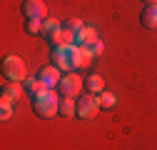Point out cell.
I'll return each mask as SVG.
<instances>
[{"label":"cell","instance_id":"6","mask_svg":"<svg viewBox=\"0 0 157 150\" xmlns=\"http://www.w3.org/2000/svg\"><path fill=\"white\" fill-rule=\"evenodd\" d=\"M37 78H40L48 88H57V83H60L63 75H60V70H57L55 65H45V68L37 70Z\"/></svg>","mask_w":157,"mask_h":150},{"label":"cell","instance_id":"2","mask_svg":"<svg viewBox=\"0 0 157 150\" xmlns=\"http://www.w3.org/2000/svg\"><path fill=\"white\" fill-rule=\"evenodd\" d=\"M3 78L10 80V83H25L28 73H25L23 58H17V55H8V58L3 60Z\"/></svg>","mask_w":157,"mask_h":150},{"label":"cell","instance_id":"8","mask_svg":"<svg viewBox=\"0 0 157 150\" xmlns=\"http://www.w3.org/2000/svg\"><path fill=\"white\" fill-rule=\"evenodd\" d=\"M140 23H142V28H147V30H155V28H157V3L145 5V10L140 13Z\"/></svg>","mask_w":157,"mask_h":150},{"label":"cell","instance_id":"16","mask_svg":"<svg viewBox=\"0 0 157 150\" xmlns=\"http://www.w3.org/2000/svg\"><path fill=\"white\" fill-rule=\"evenodd\" d=\"M0 112H3L0 118L8 120V118L13 115V103H10V100H5V98H0Z\"/></svg>","mask_w":157,"mask_h":150},{"label":"cell","instance_id":"5","mask_svg":"<svg viewBox=\"0 0 157 150\" xmlns=\"http://www.w3.org/2000/svg\"><path fill=\"white\" fill-rule=\"evenodd\" d=\"M23 15L25 20H45L48 18V8L43 0H23Z\"/></svg>","mask_w":157,"mask_h":150},{"label":"cell","instance_id":"13","mask_svg":"<svg viewBox=\"0 0 157 150\" xmlns=\"http://www.w3.org/2000/svg\"><path fill=\"white\" fill-rule=\"evenodd\" d=\"M85 85H87V90L92 93V95H100V93L105 90V80H102V75H87Z\"/></svg>","mask_w":157,"mask_h":150},{"label":"cell","instance_id":"10","mask_svg":"<svg viewBox=\"0 0 157 150\" xmlns=\"http://www.w3.org/2000/svg\"><path fill=\"white\" fill-rule=\"evenodd\" d=\"M20 95H23V85H20V83H10V80H5V85H3V98L10 100V103H15Z\"/></svg>","mask_w":157,"mask_h":150},{"label":"cell","instance_id":"4","mask_svg":"<svg viewBox=\"0 0 157 150\" xmlns=\"http://www.w3.org/2000/svg\"><path fill=\"white\" fill-rule=\"evenodd\" d=\"M80 90H82V78L77 73L63 75L60 83H57V95H63V98H75Z\"/></svg>","mask_w":157,"mask_h":150},{"label":"cell","instance_id":"19","mask_svg":"<svg viewBox=\"0 0 157 150\" xmlns=\"http://www.w3.org/2000/svg\"><path fill=\"white\" fill-rule=\"evenodd\" d=\"M142 3H145V5H152V3H157V0H142Z\"/></svg>","mask_w":157,"mask_h":150},{"label":"cell","instance_id":"3","mask_svg":"<svg viewBox=\"0 0 157 150\" xmlns=\"http://www.w3.org/2000/svg\"><path fill=\"white\" fill-rule=\"evenodd\" d=\"M100 98H97V95H92V93H90V95H80V98H77V118H80V120H92L95 115H97V112H100Z\"/></svg>","mask_w":157,"mask_h":150},{"label":"cell","instance_id":"9","mask_svg":"<svg viewBox=\"0 0 157 150\" xmlns=\"http://www.w3.org/2000/svg\"><path fill=\"white\" fill-rule=\"evenodd\" d=\"M52 48H60V45H75V33H70L67 28H60L50 40H48Z\"/></svg>","mask_w":157,"mask_h":150},{"label":"cell","instance_id":"7","mask_svg":"<svg viewBox=\"0 0 157 150\" xmlns=\"http://www.w3.org/2000/svg\"><path fill=\"white\" fill-rule=\"evenodd\" d=\"M97 40H100V38H97L95 28H87V25L75 35V45H77V48H90V45H95Z\"/></svg>","mask_w":157,"mask_h":150},{"label":"cell","instance_id":"15","mask_svg":"<svg viewBox=\"0 0 157 150\" xmlns=\"http://www.w3.org/2000/svg\"><path fill=\"white\" fill-rule=\"evenodd\" d=\"M25 33L28 35H40L43 33V20H25Z\"/></svg>","mask_w":157,"mask_h":150},{"label":"cell","instance_id":"18","mask_svg":"<svg viewBox=\"0 0 157 150\" xmlns=\"http://www.w3.org/2000/svg\"><path fill=\"white\" fill-rule=\"evenodd\" d=\"M97 98H100V105H102V108H112V105H115V95H112V93H105V90H102Z\"/></svg>","mask_w":157,"mask_h":150},{"label":"cell","instance_id":"17","mask_svg":"<svg viewBox=\"0 0 157 150\" xmlns=\"http://www.w3.org/2000/svg\"><path fill=\"white\" fill-rule=\"evenodd\" d=\"M63 28H67L70 33H75V35H77V33H80V30H82L85 25H82V20H77V18H70V20H67V23H65Z\"/></svg>","mask_w":157,"mask_h":150},{"label":"cell","instance_id":"11","mask_svg":"<svg viewBox=\"0 0 157 150\" xmlns=\"http://www.w3.org/2000/svg\"><path fill=\"white\" fill-rule=\"evenodd\" d=\"M63 25L60 23H57V18H45V20H43V33H40V38H45V40H50V38L57 33V30H60Z\"/></svg>","mask_w":157,"mask_h":150},{"label":"cell","instance_id":"1","mask_svg":"<svg viewBox=\"0 0 157 150\" xmlns=\"http://www.w3.org/2000/svg\"><path fill=\"white\" fill-rule=\"evenodd\" d=\"M33 110L43 120H50L55 115H60V100L55 98V90L50 88V90H43L37 95H33Z\"/></svg>","mask_w":157,"mask_h":150},{"label":"cell","instance_id":"12","mask_svg":"<svg viewBox=\"0 0 157 150\" xmlns=\"http://www.w3.org/2000/svg\"><path fill=\"white\" fill-rule=\"evenodd\" d=\"M72 115H77V100L60 98V118H72Z\"/></svg>","mask_w":157,"mask_h":150},{"label":"cell","instance_id":"14","mask_svg":"<svg viewBox=\"0 0 157 150\" xmlns=\"http://www.w3.org/2000/svg\"><path fill=\"white\" fill-rule=\"evenodd\" d=\"M25 88L33 93V95H37V93H43V90H50L40 78H37V75H35V78H25Z\"/></svg>","mask_w":157,"mask_h":150}]
</instances>
